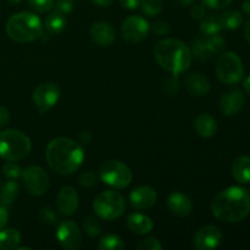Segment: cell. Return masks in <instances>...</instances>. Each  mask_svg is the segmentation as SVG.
I'll list each match as a JSON object with an SVG mask.
<instances>
[{"label":"cell","instance_id":"6da1fadb","mask_svg":"<svg viewBox=\"0 0 250 250\" xmlns=\"http://www.w3.org/2000/svg\"><path fill=\"white\" fill-rule=\"evenodd\" d=\"M45 158L54 172L61 176H68L81 167L84 153L82 146L75 141L66 137H59L48 144Z\"/></svg>","mask_w":250,"mask_h":250},{"label":"cell","instance_id":"7a4b0ae2","mask_svg":"<svg viewBox=\"0 0 250 250\" xmlns=\"http://www.w3.org/2000/svg\"><path fill=\"white\" fill-rule=\"evenodd\" d=\"M211 211L222 222H238L250 214V193L232 186L220 192L211 203Z\"/></svg>","mask_w":250,"mask_h":250},{"label":"cell","instance_id":"3957f363","mask_svg":"<svg viewBox=\"0 0 250 250\" xmlns=\"http://www.w3.org/2000/svg\"><path fill=\"white\" fill-rule=\"evenodd\" d=\"M154 56L161 68L177 76L189 68L193 59L190 49L175 38L159 42L154 49Z\"/></svg>","mask_w":250,"mask_h":250},{"label":"cell","instance_id":"277c9868","mask_svg":"<svg viewBox=\"0 0 250 250\" xmlns=\"http://www.w3.org/2000/svg\"><path fill=\"white\" fill-rule=\"evenodd\" d=\"M6 33L17 43H31L41 38L43 33V24L41 19L32 12H17L6 22Z\"/></svg>","mask_w":250,"mask_h":250},{"label":"cell","instance_id":"5b68a950","mask_svg":"<svg viewBox=\"0 0 250 250\" xmlns=\"http://www.w3.org/2000/svg\"><path fill=\"white\" fill-rule=\"evenodd\" d=\"M31 139L21 131L6 129L0 132V158L6 161H20L31 153Z\"/></svg>","mask_w":250,"mask_h":250},{"label":"cell","instance_id":"8992f818","mask_svg":"<svg viewBox=\"0 0 250 250\" xmlns=\"http://www.w3.org/2000/svg\"><path fill=\"white\" fill-rule=\"evenodd\" d=\"M97 216L105 221H112L122 216L126 209V202L121 193L115 190H104L97 195L93 203Z\"/></svg>","mask_w":250,"mask_h":250},{"label":"cell","instance_id":"52a82bcc","mask_svg":"<svg viewBox=\"0 0 250 250\" xmlns=\"http://www.w3.org/2000/svg\"><path fill=\"white\" fill-rule=\"evenodd\" d=\"M99 175L103 182L117 189L126 188L133 178L131 168L120 160H106L103 163Z\"/></svg>","mask_w":250,"mask_h":250},{"label":"cell","instance_id":"ba28073f","mask_svg":"<svg viewBox=\"0 0 250 250\" xmlns=\"http://www.w3.org/2000/svg\"><path fill=\"white\" fill-rule=\"evenodd\" d=\"M216 75L225 84H236L244 76V67L241 58L233 51L220 55L216 62Z\"/></svg>","mask_w":250,"mask_h":250},{"label":"cell","instance_id":"9c48e42d","mask_svg":"<svg viewBox=\"0 0 250 250\" xmlns=\"http://www.w3.org/2000/svg\"><path fill=\"white\" fill-rule=\"evenodd\" d=\"M22 181L32 195L41 197L49 189V176L45 170L39 166H29L22 171Z\"/></svg>","mask_w":250,"mask_h":250},{"label":"cell","instance_id":"30bf717a","mask_svg":"<svg viewBox=\"0 0 250 250\" xmlns=\"http://www.w3.org/2000/svg\"><path fill=\"white\" fill-rule=\"evenodd\" d=\"M150 26L148 21L141 16H129L124 21L121 27V34L126 42L137 44L143 42L148 37Z\"/></svg>","mask_w":250,"mask_h":250},{"label":"cell","instance_id":"8fae6325","mask_svg":"<svg viewBox=\"0 0 250 250\" xmlns=\"http://www.w3.org/2000/svg\"><path fill=\"white\" fill-rule=\"evenodd\" d=\"M59 98H60V88L55 83H42L33 92V103L39 114H44L55 106Z\"/></svg>","mask_w":250,"mask_h":250},{"label":"cell","instance_id":"7c38bea8","mask_svg":"<svg viewBox=\"0 0 250 250\" xmlns=\"http://www.w3.org/2000/svg\"><path fill=\"white\" fill-rule=\"evenodd\" d=\"M56 238L63 249H77L82 242V233H81L80 226L71 220L60 222L58 229H56Z\"/></svg>","mask_w":250,"mask_h":250},{"label":"cell","instance_id":"4fadbf2b","mask_svg":"<svg viewBox=\"0 0 250 250\" xmlns=\"http://www.w3.org/2000/svg\"><path fill=\"white\" fill-rule=\"evenodd\" d=\"M222 242L221 229L214 225H207L195 233L193 246L198 250H211L217 248Z\"/></svg>","mask_w":250,"mask_h":250},{"label":"cell","instance_id":"5bb4252c","mask_svg":"<svg viewBox=\"0 0 250 250\" xmlns=\"http://www.w3.org/2000/svg\"><path fill=\"white\" fill-rule=\"evenodd\" d=\"M158 199V194L154 188L149 186H139L136 187L129 194V202L134 209L146 210L153 207Z\"/></svg>","mask_w":250,"mask_h":250},{"label":"cell","instance_id":"9a60e30c","mask_svg":"<svg viewBox=\"0 0 250 250\" xmlns=\"http://www.w3.org/2000/svg\"><path fill=\"white\" fill-rule=\"evenodd\" d=\"M244 103H246V97L242 90H227L220 98V109L226 116H233L241 111Z\"/></svg>","mask_w":250,"mask_h":250},{"label":"cell","instance_id":"2e32d148","mask_svg":"<svg viewBox=\"0 0 250 250\" xmlns=\"http://www.w3.org/2000/svg\"><path fill=\"white\" fill-rule=\"evenodd\" d=\"M56 205L62 215L70 216L75 214L78 208V194L75 188L71 186L61 188L56 199Z\"/></svg>","mask_w":250,"mask_h":250},{"label":"cell","instance_id":"e0dca14e","mask_svg":"<svg viewBox=\"0 0 250 250\" xmlns=\"http://www.w3.org/2000/svg\"><path fill=\"white\" fill-rule=\"evenodd\" d=\"M93 42L100 46H110L116 39V31L110 23L104 21L95 22L90 28Z\"/></svg>","mask_w":250,"mask_h":250},{"label":"cell","instance_id":"ac0fdd59","mask_svg":"<svg viewBox=\"0 0 250 250\" xmlns=\"http://www.w3.org/2000/svg\"><path fill=\"white\" fill-rule=\"evenodd\" d=\"M167 208L173 215L180 217L188 216L192 212L193 204L192 200L188 195L183 194V193L176 192L170 194L167 198Z\"/></svg>","mask_w":250,"mask_h":250},{"label":"cell","instance_id":"d6986e66","mask_svg":"<svg viewBox=\"0 0 250 250\" xmlns=\"http://www.w3.org/2000/svg\"><path fill=\"white\" fill-rule=\"evenodd\" d=\"M188 93L194 97H204L210 90V81L205 75L199 72L190 73L185 80Z\"/></svg>","mask_w":250,"mask_h":250},{"label":"cell","instance_id":"ffe728a7","mask_svg":"<svg viewBox=\"0 0 250 250\" xmlns=\"http://www.w3.org/2000/svg\"><path fill=\"white\" fill-rule=\"evenodd\" d=\"M127 226L133 233L143 236V234L150 233L154 224L150 217L146 215L141 214V212H133L127 217Z\"/></svg>","mask_w":250,"mask_h":250},{"label":"cell","instance_id":"44dd1931","mask_svg":"<svg viewBox=\"0 0 250 250\" xmlns=\"http://www.w3.org/2000/svg\"><path fill=\"white\" fill-rule=\"evenodd\" d=\"M194 129L197 134L203 138H210L215 136L217 131V122L211 115L200 114L194 121Z\"/></svg>","mask_w":250,"mask_h":250},{"label":"cell","instance_id":"7402d4cb","mask_svg":"<svg viewBox=\"0 0 250 250\" xmlns=\"http://www.w3.org/2000/svg\"><path fill=\"white\" fill-rule=\"evenodd\" d=\"M232 176L239 183L250 182V156H239L232 165Z\"/></svg>","mask_w":250,"mask_h":250},{"label":"cell","instance_id":"603a6c76","mask_svg":"<svg viewBox=\"0 0 250 250\" xmlns=\"http://www.w3.org/2000/svg\"><path fill=\"white\" fill-rule=\"evenodd\" d=\"M66 24H67V20H66L65 15L59 11H54L46 16L45 21H44V28L46 29L48 33L58 34L65 29Z\"/></svg>","mask_w":250,"mask_h":250},{"label":"cell","instance_id":"cb8c5ba5","mask_svg":"<svg viewBox=\"0 0 250 250\" xmlns=\"http://www.w3.org/2000/svg\"><path fill=\"white\" fill-rule=\"evenodd\" d=\"M21 243V234L15 229H0V249H16Z\"/></svg>","mask_w":250,"mask_h":250},{"label":"cell","instance_id":"d4e9b609","mask_svg":"<svg viewBox=\"0 0 250 250\" xmlns=\"http://www.w3.org/2000/svg\"><path fill=\"white\" fill-rule=\"evenodd\" d=\"M20 193V185L16 181L11 180L4 183V186L0 189V202L4 207L14 204L16 198L19 197Z\"/></svg>","mask_w":250,"mask_h":250},{"label":"cell","instance_id":"484cf974","mask_svg":"<svg viewBox=\"0 0 250 250\" xmlns=\"http://www.w3.org/2000/svg\"><path fill=\"white\" fill-rule=\"evenodd\" d=\"M219 19L224 29H237L243 24V15L238 10H227L219 15Z\"/></svg>","mask_w":250,"mask_h":250},{"label":"cell","instance_id":"4316f807","mask_svg":"<svg viewBox=\"0 0 250 250\" xmlns=\"http://www.w3.org/2000/svg\"><path fill=\"white\" fill-rule=\"evenodd\" d=\"M199 29L204 36H214L222 29L221 22L217 15H207L200 20Z\"/></svg>","mask_w":250,"mask_h":250},{"label":"cell","instance_id":"83f0119b","mask_svg":"<svg viewBox=\"0 0 250 250\" xmlns=\"http://www.w3.org/2000/svg\"><path fill=\"white\" fill-rule=\"evenodd\" d=\"M190 51H192V56H194L198 61H208L214 56V54L208 46L205 38L194 39Z\"/></svg>","mask_w":250,"mask_h":250},{"label":"cell","instance_id":"f1b7e54d","mask_svg":"<svg viewBox=\"0 0 250 250\" xmlns=\"http://www.w3.org/2000/svg\"><path fill=\"white\" fill-rule=\"evenodd\" d=\"M100 250H122L125 249V243L116 234H106L99 241Z\"/></svg>","mask_w":250,"mask_h":250},{"label":"cell","instance_id":"f546056e","mask_svg":"<svg viewBox=\"0 0 250 250\" xmlns=\"http://www.w3.org/2000/svg\"><path fill=\"white\" fill-rule=\"evenodd\" d=\"M142 11L149 17H154L163 11V0H141Z\"/></svg>","mask_w":250,"mask_h":250},{"label":"cell","instance_id":"4dcf8cb0","mask_svg":"<svg viewBox=\"0 0 250 250\" xmlns=\"http://www.w3.org/2000/svg\"><path fill=\"white\" fill-rule=\"evenodd\" d=\"M82 227L83 231L90 237H98L102 233V226H100L98 220L94 219V217H85V219L83 220Z\"/></svg>","mask_w":250,"mask_h":250},{"label":"cell","instance_id":"1f68e13d","mask_svg":"<svg viewBox=\"0 0 250 250\" xmlns=\"http://www.w3.org/2000/svg\"><path fill=\"white\" fill-rule=\"evenodd\" d=\"M205 41H207L208 46H209L212 54H217L222 51V49L226 45V42H225V39L221 36H219V33L214 34V36H208Z\"/></svg>","mask_w":250,"mask_h":250},{"label":"cell","instance_id":"d6a6232c","mask_svg":"<svg viewBox=\"0 0 250 250\" xmlns=\"http://www.w3.org/2000/svg\"><path fill=\"white\" fill-rule=\"evenodd\" d=\"M28 4L33 11L44 14V12H49L53 9L55 0H28Z\"/></svg>","mask_w":250,"mask_h":250},{"label":"cell","instance_id":"836d02e7","mask_svg":"<svg viewBox=\"0 0 250 250\" xmlns=\"http://www.w3.org/2000/svg\"><path fill=\"white\" fill-rule=\"evenodd\" d=\"M22 168L21 166L15 164V161H9L7 164H5L4 167H2V172H4L5 177L10 178V180H15V178H19L22 176Z\"/></svg>","mask_w":250,"mask_h":250},{"label":"cell","instance_id":"e575fe53","mask_svg":"<svg viewBox=\"0 0 250 250\" xmlns=\"http://www.w3.org/2000/svg\"><path fill=\"white\" fill-rule=\"evenodd\" d=\"M38 217L42 224L48 225V226L55 225L56 221H58V216H56L55 211L53 209H50V208H42L39 210Z\"/></svg>","mask_w":250,"mask_h":250},{"label":"cell","instance_id":"d590c367","mask_svg":"<svg viewBox=\"0 0 250 250\" xmlns=\"http://www.w3.org/2000/svg\"><path fill=\"white\" fill-rule=\"evenodd\" d=\"M78 183H80L81 187L83 188H92L93 186H95L97 183V176L92 172V171H87V172H83L82 175L78 178Z\"/></svg>","mask_w":250,"mask_h":250},{"label":"cell","instance_id":"8d00e7d4","mask_svg":"<svg viewBox=\"0 0 250 250\" xmlns=\"http://www.w3.org/2000/svg\"><path fill=\"white\" fill-rule=\"evenodd\" d=\"M178 87H180V81H178L177 75H172V77L167 78L165 81L163 88L168 95H175L177 93Z\"/></svg>","mask_w":250,"mask_h":250},{"label":"cell","instance_id":"74e56055","mask_svg":"<svg viewBox=\"0 0 250 250\" xmlns=\"http://www.w3.org/2000/svg\"><path fill=\"white\" fill-rule=\"evenodd\" d=\"M138 250H161L163 246L156 238H146L137 246Z\"/></svg>","mask_w":250,"mask_h":250},{"label":"cell","instance_id":"f35d334b","mask_svg":"<svg viewBox=\"0 0 250 250\" xmlns=\"http://www.w3.org/2000/svg\"><path fill=\"white\" fill-rule=\"evenodd\" d=\"M203 1H204L205 6L210 7V9L221 10L229 7L233 0H203Z\"/></svg>","mask_w":250,"mask_h":250},{"label":"cell","instance_id":"ab89813d","mask_svg":"<svg viewBox=\"0 0 250 250\" xmlns=\"http://www.w3.org/2000/svg\"><path fill=\"white\" fill-rule=\"evenodd\" d=\"M54 7L56 9V11L63 15L70 14L73 9V1L72 0H58L56 4H54Z\"/></svg>","mask_w":250,"mask_h":250},{"label":"cell","instance_id":"60d3db41","mask_svg":"<svg viewBox=\"0 0 250 250\" xmlns=\"http://www.w3.org/2000/svg\"><path fill=\"white\" fill-rule=\"evenodd\" d=\"M151 28L156 36H166L170 32V24L166 21H155Z\"/></svg>","mask_w":250,"mask_h":250},{"label":"cell","instance_id":"b9f144b4","mask_svg":"<svg viewBox=\"0 0 250 250\" xmlns=\"http://www.w3.org/2000/svg\"><path fill=\"white\" fill-rule=\"evenodd\" d=\"M190 15H192L193 19L202 20L205 16V7L202 4H195L193 5L192 9H190Z\"/></svg>","mask_w":250,"mask_h":250},{"label":"cell","instance_id":"7bdbcfd3","mask_svg":"<svg viewBox=\"0 0 250 250\" xmlns=\"http://www.w3.org/2000/svg\"><path fill=\"white\" fill-rule=\"evenodd\" d=\"M10 122V112L5 106L0 105V129L4 128Z\"/></svg>","mask_w":250,"mask_h":250},{"label":"cell","instance_id":"ee69618b","mask_svg":"<svg viewBox=\"0 0 250 250\" xmlns=\"http://www.w3.org/2000/svg\"><path fill=\"white\" fill-rule=\"evenodd\" d=\"M120 4L127 10H134L139 6L141 0H120Z\"/></svg>","mask_w":250,"mask_h":250},{"label":"cell","instance_id":"f6af8a7d","mask_svg":"<svg viewBox=\"0 0 250 250\" xmlns=\"http://www.w3.org/2000/svg\"><path fill=\"white\" fill-rule=\"evenodd\" d=\"M7 220H9V214H7L6 209L0 205V229H4L5 225L7 224Z\"/></svg>","mask_w":250,"mask_h":250},{"label":"cell","instance_id":"bcb514c9","mask_svg":"<svg viewBox=\"0 0 250 250\" xmlns=\"http://www.w3.org/2000/svg\"><path fill=\"white\" fill-rule=\"evenodd\" d=\"M92 141V134H90L89 131H83L81 132L80 136H78V142L81 144H88Z\"/></svg>","mask_w":250,"mask_h":250},{"label":"cell","instance_id":"7dc6e473","mask_svg":"<svg viewBox=\"0 0 250 250\" xmlns=\"http://www.w3.org/2000/svg\"><path fill=\"white\" fill-rule=\"evenodd\" d=\"M92 1L95 2L97 5H99V6L107 7V6H110L112 2H114V0H92Z\"/></svg>","mask_w":250,"mask_h":250},{"label":"cell","instance_id":"c3c4849f","mask_svg":"<svg viewBox=\"0 0 250 250\" xmlns=\"http://www.w3.org/2000/svg\"><path fill=\"white\" fill-rule=\"evenodd\" d=\"M194 1L195 0H175L176 4H178L180 6H190Z\"/></svg>","mask_w":250,"mask_h":250},{"label":"cell","instance_id":"681fc988","mask_svg":"<svg viewBox=\"0 0 250 250\" xmlns=\"http://www.w3.org/2000/svg\"><path fill=\"white\" fill-rule=\"evenodd\" d=\"M244 37H246L247 41L250 43V20L247 21L246 26H244Z\"/></svg>","mask_w":250,"mask_h":250},{"label":"cell","instance_id":"f907efd6","mask_svg":"<svg viewBox=\"0 0 250 250\" xmlns=\"http://www.w3.org/2000/svg\"><path fill=\"white\" fill-rule=\"evenodd\" d=\"M242 9H243V11L246 12L247 15L250 16V0H244L243 4H242Z\"/></svg>","mask_w":250,"mask_h":250},{"label":"cell","instance_id":"816d5d0a","mask_svg":"<svg viewBox=\"0 0 250 250\" xmlns=\"http://www.w3.org/2000/svg\"><path fill=\"white\" fill-rule=\"evenodd\" d=\"M243 87H244V90H246V92L250 95V76H248V77L244 80Z\"/></svg>","mask_w":250,"mask_h":250},{"label":"cell","instance_id":"f5cc1de1","mask_svg":"<svg viewBox=\"0 0 250 250\" xmlns=\"http://www.w3.org/2000/svg\"><path fill=\"white\" fill-rule=\"evenodd\" d=\"M9 2H11V4H17V2H20L21 0H7Z\"/></svg>","mask_w":250,"mask_h":250}]
</instances>
